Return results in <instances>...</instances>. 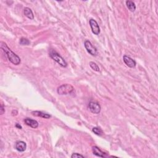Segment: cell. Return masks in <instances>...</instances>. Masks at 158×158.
<instances>
[{"instance_id": "cell-1", "label": "cell", "mask_w": 158, "mask_h": 158, "mask_svg": "<svg viewBox=\"0 0 158 158\" xmlns=\"http://www.w3.org/2000/svg\"><path fill=\"white\" fill-rule=\"evenodd\" d=\"M0 46H1V48L2 50L5 51V52L6 54L7 58L9 59V61L11 63H13V64L16 66H18L21 63L20 58L16 54H15L13 51H11V49L7 46V45L6 44V43L3 42V41H1Z\"/></svg>"}, {"instance_id": "cell-2", "label": "cell", "mask_w": 158, "mask_h": 158, "mask_svg": "<svg viewBox=\"0 0 158 158\" xmlns=\"http://www.w3.org/2000/svg\"><path fill=\"white\" fill-rule=\"evenodd\" d=\"M50 58L54 60L62 67H66L67 66V63L62 56L55 51H51L49 53Z\"/></svg>"}, {"instance_id": "cell-3", "label": "cell", "mask_w": 158, "mask_h": 158, "mask_svg": "<svg viewBox=\"0 0 158 158\" xmlns=\"http://www.w3.org/2000/svg\"><path fill=\"white\" fill-rule=\"evenodd\" d=\"M58 93L61 95H66L72 93L74 92V88L69 84H63L58 88Z\"/></svg>"}, {"instance_id": "cell-4", "label": "cell", "mask_w": 158, "mask_h": 158, "mask_svg": "<svg viewBox=\"0 0 158 158\" xmlns=\"http://www.w3.org/2000/svg\"><path fill=\"white\" fill-rule=\"evenodd\" d=\"M84 46L86 51H87V52L89 54L93 56H96L97 55L98 52H97L96 48L93 46L90 41L86 40L84 43Z\"/></svg>"}, {"instance_id": "cell-5", "label": "cell", "mask_w": 158, "mask_h": 158, "mask_svg": "<svg viewBox=\"0 0 158 158\" xmlns=\"http://www.w3.org/2000/svg\"><path fill=\"white\" fill-rule=\"evenodd\" d=\"M88 108L90 111L92 113L95 114H98L101 112V106L96 101H90L88 104Z\"/></svg>"}, {"instance_id": "cell-6", "label": "cell", "mask_w": 158, "mask_h": 158, "mask_svg": "<svg viewBox=\"0 0 158 158\" xmlns=\"http://www.w3.org/2000/svg\"><path fill=\"white\" fill-rule=\"evenodd\" d=\"M89 24L93 33L96 35H99L100 33V28L98 22L95 19H91L89 21Z\"/></svg>"}, {"instance_id": "cell-7", "label": "cell", "mask_w": 158, "mask_h": 158, "mask_svg": "<svg viewBox=\"0 0 158 158\" xmlns=\"http://www.w3.org/2000/svg\"><path fill=\"white\" fill-rule=\"evenodd\" d=\"M123 60L124 63H125L128 67H130V68H134L137 65L136 61L128 56H123Z\"/></svg>"}, {"instance_id": "cell-8", "label": "cell", "mask_w": 158, "mask_h": 158, "mask_svg": "<svg viewBox=\"0 0 158 158\" xmlns=\"http://www.w3.org/2000/svg\"><path fill=\"white\" fill-rule=\"evenodd\" d=\"M15 148L19 152H24L27 148V144L23 141H18L16 143Z\"/></svg>"}, {"instance_id": "cell-9", "label": "cell", "mask_w": 158, "mask_h": 158, "mask_svg": "<svg viewBox=\"0 0 158 158\" xmlns=\"http://www.w3.org/2000/svg\"><path fill=\"white\" fill-rule=\"evenodd\" d=\"M24 121L26 125L33 128V129H37L39 127V123L35 120L32 119L31 118H26L25 119Z\"/></svg>"}, {"instance_id": "cell-10", "label": "cell", "mask_w": 158, "mask_h": 158, "mask_svg": "<svg viewBox=\"0 0 158 158\" xmlns=\"http://www.w3.org/2000/svg\"><path fill=\"white\" fill-rule=\"evenodd\" d=\"M93 154L96 156L100 157H105L106 156V154L103 152L97 146H93L92 148Z\"/></svg>"}, {"instance_id": "cell-11", "label": "cell", "mask_w": 158, "mask_h": 158, "mask_svg": "<svg viewBox=\"0 0 158 158\" xmlns=\"http://www.w3.org/2000/svg\"><path fill=\"white\" fill-rule=\"evenodd\" d=\"M32 114L34 116H36V117H40L44 119H50L51 118V115L47 113H44V112H43L41 111H32Z\"/></svg>"}, {"instance_id": "cell-12", "label": "cell", "mask_w": 158, "mask_h": 158, "mask_svg": "<svg viewBox=\"0 0 158 158\" xmlns=\"http://www.w3.org/2000/svg\"><path fill=\"white\" fill-rule=\"evenodd\" d=\"M24 13L25 16L27 18H29V19L33 20V19H34V15H33L32 9L31 8H29V7H25L24 10Z\"/></svg>"}, {"instance_id": "cell-13", "label": "cell", "mask_w": 158, "mask_h": 158, "mask_svg": "<svg viewBox=\"0 0 158 158\" xmlns=\"http://www.w3.org/2000/svg\"><path fill=\"white\" fill-rule=\"evenodd\" d=\"M126 5L127 8L129 9L131 12H134L136 9V6H135V3L132 1H130V0H128L126 1Z\"/></svg>"}, {"instance_id": "cell-14", "label": "cell", "mask_w": 158, "mask_h": 158, "mask_svg": "<svg viewBox=\"0 0 158 158\" xmlns=\"http://www.w3.org/2000/svg\"><path fill=\"white\" fill-rule=\"evenodd\" d=\"M92 131L94 133L98 135V136H101L103 134V130L99 127H93Z\"/></svg>"}, {"instance_id": "cell-15", "label": "cell", "mask_w": 158, "mask_h": 158, "mask_svg": "<svg viewBox=\"0 0 158 158\" xmlns=\"http://www.w3.org/2000/svg\"><path fill=\"white\" fill-rule=\"evenodd\" d=\"M90 66L91 67V68L93 70L96 71V72H99L100 71V67L99 66H98V64H96L95 62H94L93 61H91L90 62Z\"/></svg>"}, {"instance_id": "cell-16", "label": "cell", "mask_w": 158, "mask_h": 158, "mask_svg": "<svg viewBox=\"0 0 158 158\" xmlns=\"http://www.w3.org/2000/svg\"><path fill=\"white\" fill-rule=\"evenodd\" d=\"M19 43L21 45H29L31 44V41H30L27 39L22 37V38L21 39Z\"/></svg>"}, {"instance_id": "cell-17", "label": "cell", "mask_w": 158, "mask_h": 158, "mask_svg": "<svg viewBox=\"0 0 158 158\" xmlns=\"http://www.w3.org/2000/svg\"><path fill=\"white\" fill-rule=\"evenodd\" d=\"M71 157H72V158H77V157L84 158L85 157H84V156H83L82 155H80V154H78V153H74L73 155L72 156H71Z\"/></svg>"}, {"instance_id": "cell-18", "label": "cell", "mask_w": 158, "mask_h": 158, "mask_svg": "<svg viewBox=\"0 0 158 158\" xmlns=\"http://www.w3.org/2000/svg\"><path fill=\"white\" fill-rule=\"evenodd\" d=\"M5 112V106H4V104L1 103V108H0V113H1V115H3L4 113Z\"/></svg>"}, {"instance_id": "cell-19", "label": "cell", "mask_w": 158, "mask_h": 158, "mask_svg": "<svg viewBox=\"0 0 158 158\" xmlns=\"http://www.w3.org/2000/svg\"><path fill=\"white\" fill-rule=\"evenodd\" d=\"M16 127L17 128V129H22V126L20 125L19 123H17L16 124Z\"/></svg>"}]
</instances>
